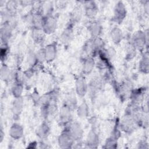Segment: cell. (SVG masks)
<instances>
[{"instance_id": "52a82bcc", "label": "cell", "mask_w": 149, "mask_h": 149, "mask_svg": "<svg viewBox=\"0 0 149 149\" xmlns=\"http://www.w3.org/2000/svg\"><path fill=\"white\" fill-rule=\"evenodd\" d=\"M72 110L66 105H63L59 113V119L62 124L66 126L72 122Z\"/></svg>"}, {"instance_id": "9c48e42d", "label": "cell", "mask_w": 149, "mask_h": 149, "mask_svg": "<svg viewBox=\"0 0 149 149\" xmlns=\"http://www.w3.org/2000/svg\"><path fill=\"white\" fill-rule=\"evenodd\" d=\"M84 9L86 15L90 19H93L97 15L98 9L95 2L87 1L85 4Z\"/></svg>"}, {"instance_id": "7402d4cb", "label": "cell", "mask_w": 149, "mask_h": 149, "mask_svg": "<svg viewBox=\"0 0 149 149\" xmlns=\"http://www.w3.org/2000/svg\"><path fill=\"white\" fill-rule=\"evenodd\" d=\"M77 114L80 118H84L88 114V108L86 102H83L78 107Z\"/></svg>"}, {"instance_id": "5b68a950", "label": "cell", "mask_w": 149, "mask_h": 149, "mask_svg": "<svg viewBox=\"0 0 149 149\" xmlns=\"http://www.w3.org/2000/svg\"><path fill=\"white\" fill-rule=\"evenodd\" d=\"M56 27V20L54 17L48 15L44 17L42 29L47 34L52 33Z\"/></svg>"}, {"instance_id": "3957f363", "label": "cell", "mask_w": 149, "mask_h": 149, "mask_svg": "<svg viewBox=\"0 0 149 149\" xmlns=\"http://www.w3.org/2000/svg\"><path fill=\"white\" fill-rule=\"evenodd\" d=\"M126 15V8L122 1H119L116 3L114 8L113 19L115 21L120 24L122 22Z\"/></svg>"}, {"instance_id": "44dd1931", "label": "cell", "mask_w": 149, "mask_h": 149, "mask_svg": "<svg viewBox=\"0 0 149 149\" xmlns=\"http://www.w3.org/2000/svg\"><path fill=\"white\" fill-rule=\"evenodd\" d=\"M12 91L15 98L20 97L23 91V84L20 82L16 81L12 88Z\"/></svg>"}, {"instance_id": "30bf717a", "label": "cell", "mask_w": 149, "mask_h": 149, "mask_svg": "<svg viewBox=\"0 0 149 149\" xmlns=\"http://www.w3.org/2000/svg\"><path fill=\"white\" fill-rule=\"evenodd\" d=\"M44 51L45 55V61L48 62L53 61L56 56V46L54 44H49L44 48Z\"/></svg>"}, {"instance_id": "8fae6325", "label": "cell", "mask_w": 149, "mask_h": 149, "mask_svg": "<svg viewBox=\"0 0 149 149\" xmlns=\"http://www.w3.org/2000/svg\"><path fill=\"white\" fill-rule=\"evenodd\" d=\"M87 84L83 77L79 78L76 81V91L77 94L80 96L83 97L86 94L87 91Z\"/></svg>"}, {"instance_id": "603a6c76", "label": "cell", "mask_w": 149, "mask_h": 149, "mask_svg": "<svg viewBox=\"0 0 149 149\" xmlns=\"http://www.w3.org/2000/svg\"><path fill=\"white\" fill-rule=\"evenodd\" d=\"M136 47L133 45V44L131 42L130 44H129L126 46V58L129 59H132L136 56Z\"/></svg>"}, {"instance_id": "4fadbf2b", "label": "cell", "mask_w": 149, "mask_h": 149, "mask_svg": "<svg viewBox=\"0 0 149 149\" xmlns=\"http://www.w3.org/2000/svg\"><path fill=\"white\" fill-rule=\"evenodd\" d=\"M95 65V62L92 57L88 56L84 59L83 63V71L84 73L88 74L91 72Z\"/></svg>"}, {"instance_id": "6da1fadb", "label": "cell", "mask_w": 149, "mask_h": 149, "mask_svg": "<svg viewBox=\"0 0 149 149\" xmlns=\"http://www.w3.org/2000/svg\"><path fill=\"white\" fill-rule=\"evenodd\" d=\"M137 125L133 117L129 114H126L121 120L120 127L123 131L131 133L135 130Z\"/></svg>"}, {"instance_id": "cb8c5ba5", "label": "cell", "mask_w": 149, "mask_h": 149, "mask_svg": "<svg viewBox=\"0 0 149 149\" xmlns=\"http://www.w3.org/2000/svg\"><path fill=\"white\" fill-rule=\"evenodd\" d=\"M64 105H66V107H68L69 108H70L72 111V110L74 109L76 107L77 101H76L75 97L70 96L69 97H68L66 99Z\"/></svg>"}, {"instance_id": "f1b7e54d", "label": "cell", "mask_w": 149, "mask_h": 149, "mask_svg": "<svg viewBox=\"0 0 149 149\" xmlns=\"http://www.w3.org/2000/svg\"><path fill=\"white\" fill-rule=\"evenodd\" d=\"M38 62H42L45 60V55L44 49H41L36 54Z\"/></svg>"}, {"instance_id": "9a60e30c", "label": "cell", "mask_w": 149, "mask_h": 149, "mask_svg": "<svg viewBox=\"0 0 149 149\" xmlns=\"http://www.w3.org/2000/svg\"><path fill=\"white\" fill-rule=\"evenodd\" d=\"M88 30L93 37H98L101 34L102 26L98 22H93L89 25Z\"/></svg>"}, {"instance_id": "2e32d148", "label": "cell", "mask_w": 149, "mask_h": 149, "mask_svg": "<svg viewBox=\"0 0 149 149\" xmlns=\"http://www.w3.org/2000/svg\"><path fill=\"white\" fill-rule=\"evenodd\" d=\"M73 34L72 27L71 26L67 27L61 34V40L62 42L64 44L69 43L73 38Z\"/></svg>"}, {"instance_id": "8992f818", "label": "cell", "mask_w": 149, "mask_h": 149, "mask_svg": "<svg viewBox=\"0 0 149 149\" xmlns=\"http://www.w3.org/2000/svg\"><path fill=\"white\" fill-rule=\"evenodd\" d=\"M74 141V140L66 129L62 133L58 139L59 144L62 148L70 147Z\"/></svg>"}, {"instance_id": "7c38bea8", "label": "cell", "mask_w": 149, "mask_h": 149, "mask_svg": "<svg viewBox=\"0 0 149 149\" xmlns=\"http://www.w3.org/2000/svg\"><path fill=\"white\" fill-rule=\"evenodd\" d=\"M9 133L12 138L15 139H20L23 133V127L18 123H13L10 127Z\"/></svg>"}, {"instance_id": "ac0fdd59", "label": "cell", "mask_w": 149, "mask_h": 149, "mask_svg": "<svg viewBox=\"0 0 149 149\" xmlns=\"http://www.w3.org/2000/svg\"><path fill=\"white\" fill-rule=\"evenodd\" d=\"M49 133V127L47 123L41 124L37 129V134L41 138H45Z\"/></svg>"}, {"instance_id": "484cf974", "label": "cell", "mask_w": 149, "mask_h": 149, "mask_svg": "<svg viewBox=\"0 0 149 149\" xmlns=\"http://www.w3.org/2000/svg\"><path fill=\"white\" fill-rule=\"evenodd\" d=\"M81 16V12L80 8L74 9V10L72 15V20L74 22H77L80 20Z\"/></svg>"}, {"instance_id": "d6986e66", "label": "cell", "mask_w": 149, "mask_h": 149, "mask_svg": "<svg viewBox=\"0 0 149 149\" xmlns=\"http://www.w3.org/2000/svg\"><path fill=\"white\" fill-rule=\"evenodd\" d=\"M23 100L21 97L15 98L13 104V111L15 115H19L22 109Z\"/></svg>"}, {"instance_id": "d4e9b609", "label": "cell", "mask_w": 149, "mask_h": 149, "mask_svg": "<svg viewBox=\"0 0 149 149\" xmlns=\"http://www.w3.org/2000/svg\"><path fill=\"white\" fill-rule=\"evenodd\" d=\"M42 29H34L33 31V37L36 40V41L38 42L41 40H42L43 35L42 33H41Z\"/></svg>"}, {"instance_id": "5bb4252c", "label": "cell", "mask_w": 149, "mask_h": 149, "mask_svg": "<svg viewBox=\"0 0 149 149\" xmlns=\"http://www.w3.org/2000/svg\"><path fill=\"white\" fill-rule=\"evenodd\" d=\"M148 53H144L139 62V70L145 74H147L149 71V61Z\"/></svg>"}, {"instance_id": "83f0119b", "label": "cell", "mask_w": 149, "mask_h": 149, "mask_svg": "<svg viewBox=\"0 0 149 149\" xmlns=\"http://www.w3.org/2000/svg\"><path fill=\"white\" fill-rule=\"evenodd\" d=\"M1 73V77L4 79V80H6V79L10 78V77L11 76V73H10L9 69L6 66L2 68Z\"/></svg>"}, {"instance_id": "4316f807", "label": "cell", "mask_w": 149, "mask_h": 149, "mask_svg": "<svg viewBox=\"0 0 149 149\" xmlns=\"http://www.w3.org/2000/svg\"><path fill=\"white\" fill-rule=\"evenodd\" d=\"M27 61L30 66L35 65L36 63L38 62V61L36 57V54L33 52L30 53L27 56Z\"/></svg>"}, {"instance_id": "ba28073f", "label": "cell", "mask_w": 149, "mask_h": 149, "mask_svg": "<svg viewBox=\"0 0 149 149\" xmlns=\"http://www.w3.org/2000/svg\"><path fill=\"white\" fill-rule=\"evenodd\" d=\"M145 91L143 89L139 88L132 91L130 94V98H132V104L136 106H139L141 104L144 98Z\"/></svg>"}, {"instance_id": "277c9868", "label": "cell", "mask_w": 149, "mask_h": 149, "mask_svg": "<svg viewBox=\"0 0 149 149\" xmlns=\"http://www.w3.org/2000/svg\"><path fill=\"white\" fill-rule=\"evenodd\" d=\"M66 126L67 127L66 129L68 131L74 141L79 140L81 138L83 130L80 125L78 123L71 122Z\"/></svg>"}, {"instance_id": "ffe728a7", "label": "cell", "mask_w": 149, "mask_h": 149, "mask_svg": "<svg viewBox=\"0 0 149 149\" xmlns=\"http://www.w3.org/2000/svg\"><path fill=\"white\" fill-rule=\"evenodd\" d=\"M98 143V136L95 131L91 130L88 134L87 144L88 145L92 146L94 147V145H97Z\"/></svg>"}, {"instance_id": "7a4b0ae2", "label": "cell", "mask_w": 149, "mask_h": 149, "mask_svg": "<svg viewBox=\"0 0 149 149\" xmlns=\"http://www.w3.org/2000/svg\"><path fill=\"white\" fill-rule=\"evenodd\" d=\"M147 38L148 36L145 32L138 31L134 34L132 43L136 49H143L148 42Z\"/></svg>"}, {"instance_id": "e0dca14e", "label": "cell", "mask_w": 149, "mask_h": 149, "mask_svg": "<svg viewBox=\"0 0 149 149\" xmlns=\"http://www.w3.org/2000/svg\"><path fill=\"white\" fill-rule=\"evenodd\" d=\"M111 38L115 44H118L122 40L123 34L122 30L118 27L113 28L110 33Z\"/></svg>"}]
</instances>
